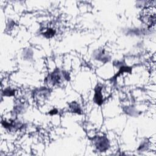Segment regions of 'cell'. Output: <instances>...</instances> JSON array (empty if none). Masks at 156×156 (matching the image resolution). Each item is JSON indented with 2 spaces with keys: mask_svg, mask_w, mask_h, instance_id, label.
Masks as SVG:
<instances>
[{
  "mask_svg": "<svg viewBox=\"0 0 156 156\" xmlns=\"http://www.w3.org/2000/svg\"><path fill=\"white\" fill-rule=\"evenodd\" d=\"M62 76L59 71H54L50 74L49 81L52 85H56L60 83Z\"/></svg>",
  "mask_w": 156,
  "mask_h": 156,
  "instance_id": "cell-3",
  "label": "cell"
},
{
  "mask_svg": "<svg viewBox=\"0 0 156 156\" xmlns=\"http://www.w3.org/2000/svg\"><path fill=\"white\" fill-rule=\"evenodd\" d=\"M142 21L148 26H153L155 23V7H147L143 10L141 14Z\"/></svg>",
  "mask_w": 156,
  "mask_h": 156,
  "instance_id": "cell-1",
  "label": "cell"
},
{
  "mask_svg": "<svg viewBox=\"0 0 156 156\" xmlns=\"http://www.w3.org/2000/svg\"><path fill=\"white\" fill-rule=\"evenodd\" d=\"M94 101L98 104H101L103 102V96L102 94V88L98 86L95 90L94 94Z\"/></svg>",
  "mask_w": 156,
  "mask_h": 156,
  "instance_id": "cell-4",
  "label": "cell"
},
{
  "mask_svg": "<svg viewBox=\"0 0 156 156\" xmlns=\"http://www.w3.org/2000/svg\"><path fill=\"white\" fill-rule=\"evenodd\" d=\"M69 108L71 109V111L73 113H79L81 112V109L80 107H79V104H77L76 102H73L70 105H69Z\"/></svg>",
  "mask_w": 156,
  "mask_h": 156,
  "instance_id": "cell-5",
  "label": "cell"
},
{
  "mask_svg": "<svg viewBox=\"0 0 156 156\" xmlns=\"http://www.w3.org/2000/svg\"><path fill=\"white\" fill-rule=\"evenodd\" d=\"M94 145L98 150L100 152H104L108 149L109 147V142L108 139L104 136H99L94 140Z\"/></svg>",
  "mask_w": 156,
  "mask_h": 156,
  "instance_id": "cell-2",
  "label": "cell"
},
{
  "mask_svg": "<svg viewBox=\"0 0 156 156\" xmlns=\"http://www.w3.org/2000/svg\"><path fill=\"white\" fill-rule=\"evenodd\" d=\"M3 93L5 96H12L15 94V90H12L10 88H7L4 89V90L3 91Z\"/></svg>",
  "mask_w": 156,
  "mask_h": 156,
  "instance_id": "cell-6",
  "label": "cell"
}]
</instances>
